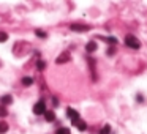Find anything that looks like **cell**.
<instances>
[{"instance_id": "obj_16", "label": "cell", "mask_w": 147, "mask_h": 134, "mask_svg": "<svg viewBox=\"0 0 147 134\" xmlns=\"http://www.w3.org/2000/svg\"><path fill=\"white\" fill-rule=\"evenodd\" d=\"M55 134H70V129L68 128H59Z\"/></svg>"}, {"instance_id": "obj_10", "label": "cell", "mask_w": 147, "mask_h": 134, "mask_svg": "<svg viewBox=\"0 0 147 134\" xmlns=\"http://www.w3.org/2000/svg\"><path fill=\"white\" fill-rule=\"evenodd\" d=\"M8 131V123L5 120H0V134H5Z\"/></svg>"}, {"instance_id": "obj_7", "label": "cell", "mask_w": 147, "mask_h": 134, "mask_svg": "<svg viewBox=\"0 0 147 134\" xmlns=\"http://www.w3.org/2000/svg\"><path fill=\"white\" fill-rule=\"evenodd\" d=\"M73 125H74V126H76L79 131H86V129H87V123H86V121H82L81 118H79L78 121H74Z\"/></svg>"}, {"instance_id": "obj_15", "label": "cell", "mask_w": 147, "mask_h": 134, "mask_svg": "<svg viewBox=\"0 0 147 134\" xmlns=\"http://www.w3.org/2000/svg\"><path fill=\"white\" fill-rule=\"evenodd\" d=\"M8 40V33L7 32H0V43H5Z\"/></svg>"}, {"instance_id": "obj_6", "label": "cell", "mask_w": 147, "mask_h": 134, "mask_svg": "<svg viewBox=\"0 0 147 134\" xmlns=\"http://www.w3.org/2000/svg\"><path fill=\"white\" fill-rule=\"evenodd\" d=\"M11 103H13V96L11 95H3L0 98V104L2 106H8V104H11Z\"/></svg>"}, {"instance_id": "obj_8", "label": "cell", "mask_w": 147, "mask_h": 134, "mask_svg": "<svg viewBox=\"0 0 147 134\" xmlns=\"http://www.w3.org/2000/svg\"><path fill=\"white\" fill-rule=\"evenodd\" d=\"M86 51L89 52V54L95 52L96 51V43L95 41H89V43H87V46H86Z\"/></svg>"}, {"instance_id": "obj_1", "label": "cell", "mask_w": 147, "mask_h": 134, "mask_svg": "<svg viewBox=\"0 0 147 134\" xmlns=\"http://www.w3.org/2000/svg\"><path fill=\"white\" fill-rule=\"evenodd\" d=\"M125 44H127L130 49H139L141 48L139 40H138L134 35H127L125 36Z\"/></svg>"}, {"instance_id": "obj_9", "label": "cell", "mask_w": 147, "mask_h": 134, "mask_svg": "<svg viewBox=\"0 0 147 134\" xmlns=\"http://www.w3.org/2000/svg\"><path fill=\"white\" fill-rule=\"evenodd\" d=\"M45 118H46V121H49V123H51V121L55 120V114L52 111H46L45 112Z\"/></svg>"}, {"instance_id": "obj_19", "label": "cell", "mask_w": 147, "mask_h": 134, "mask_svg": "<svg viewBox=\"0 0 147 134\" xmlns=\"http://www.w3.org/2000/svg\"><path fill=\"white\" fill-rule=\"evenodd\" d=\"M114 48H111V49H108V51H106V54H108V55H114Z\"/></svg>"}, {"instance_id": "obj_18", "label": "cell", "mask_w": 147, "mask_h": 134, "mask_svg": "<svg viewBox=\"0 0 147 134\" xmlns=\"http://www.w3.org/2000/svg\"><path fill=\"white\" fill-rule=\"evenodd\" d=\"M106 41H108V43H111V44H115V43H117V40H115V38H112V36H111V38H106Z\"/></svg>"}, {"instance_id": "obj_14", "label": "cell", "mask_w": 147, "mask_h": 134, "mask_svg": "<svg viewBox=\"0 0 147 134\" xmlns=\"http://www.w3.org/2000/svg\"><path fill=\"white\" fill-rule=\"evenodd\" d=\"M45 68H46V63H45L43 60H38V62H36V70H38V71H43Z\"/></svg>"}, {"instance_id": "obj_11", "label": "cell", "mask_w": 147, "mask_h": 134, "mask_svg": "<svg viewBox=\"0 0 147 134\" xmlns=\"http://www.w3.org/2000/svg\"><path fill=\"white\" fill-rule=\"evenodd\" d=\"M32 84H33V79H32V77H29V76L22 77V85H26V87H30Z\"/></svg>"}, {"instance_id": "obj_3", "label": "cell", "mask_w": 147, "mask_h": 134, "mask_svg": "<svg viewBox=\"0 0 147 134\" xmlns=\"http://www.w3.org/2000/svg\"><path fill=\"white\" fill-rule=\"evenodd\" d=\"M70 29L73 30V32H89L90 25H86V24H71Z\"/></svg>"}, {"instance_id": "obj_17", "label": "cell", "mask_w": 147, "mask_h": 134, "mask_svg": "<svg viewBox=\"0 0 147 134\" xmlns=\"http://www.w3.org/2000/svg\"><path fill=\"white\" fill-rule=\"evenodd\" d=\"M35 35L40 36V38H46V36H48V35H46V32H43V30H36Z\"/></svg>"}, {"instance_id": "obj_13", "label": "cell", "mask_w": 147, "mask_h": 134, "mask_svg": "<svg viewBox=\"0 0 147 134\" xmlns=\"http://www.w3.org/2000/svg\"><path fill=\"white\" fill-rule=\"evenodd\" d=\"M109 133H111V126H109V125H105V126L100 129V134H109Z\"/></svg>"}, {"instance_id": "obj_4", "label": "cell", "mask_w": 147, "mask_h": 134, "mask_svg": "<svg viewBox=\"0 0 147 134\" xmlns=\"http://www.w3.org/2000/svg\"><path fill=\"white\" fill-rule=\"evenodd\" d=\"M67 115H68V118L71 120V123H74V121L79 120V114H78V111H74V109H71V107L67 109Z\"/></svg>"}, {"instance_id": "obj_5", "label": "cell", "mask_w": 147, "mask_h": 134, "mask_svg": "<svg viewBox=\"0 0 147 134\" xmlns=\"http://www.w3.org/2000/svg\"><path fill=\"white\" fill-rule=\"evenodd\" d=\"M70 54H68V52H63V54H60L59 55L57 58H55V63L57 65H62V63H67V62H70Z\"/></svg>"}, {"instance_id": "obj_2", "label": "cell", "mask_w": 147, "mask_h": 134, "mask_svg": "<svg viewBox=\"0 0 147 134\" xmlns=\"http://www.w3.org/2000/svg\"><path fill=\"white\" fill-rule=\"evenodd\" d=\"M46 112V103L43 101H36L35 104H33V114L35 115H43Z\"/></svg>"}, {"instance_id": "obj_12", "label": "cell", "mask_w": 147, "mask_h": 134, "mask_svg": "<svg viewBox=\"0 0 147 134\" xmlns=\"http://www.w3.org/2000/svg\"><path fill=\"white\" fill-rule=\"evenodd\" d=\"M7 115H8L7 106H2V104H0V117H7Z\"/></svg>"}]
</instances>
